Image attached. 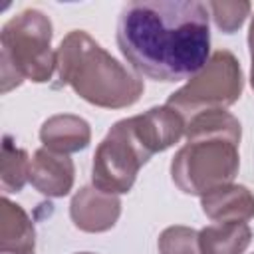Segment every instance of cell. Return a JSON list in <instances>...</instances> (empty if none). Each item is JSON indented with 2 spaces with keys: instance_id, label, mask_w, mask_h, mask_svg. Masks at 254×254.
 I'll list each match as a JSON object with an SVG mask.
<instances>
[{
  "instance_id": "obj_1",
  "label": "cell",
  "mask_w": 254,
  "mask_h": 254,
  "mask_svg": "<svg viewBox=\"0 0 254 254\" xmlns=\"http://www.w3.org/2000/svg\"><path fill=\"white\" fill-rule=\"evenodd\" d=\"M208 8L198 0H139L123 6L117 46L139 75L181 81L210 58Z\"/></svg>"
},
{
  "instance_id": "obj_2",
  "label": "cell",
  "mask_w": 254,
  "mask_h": 254,
  "mask_svg": "<svg viewBox=\"0 0 254 254\" xmlns=\"http://www.w3.org/2000/svg\"><path fill=\"white\" fill-rule=\"evenodd\" d=\"M242 125L226 109L202 111L187 119V143L171 161V179L185 194L202 196L230 185L240 169Z\"/></svg>"
},
{
  "instance_id": "obj_3",
  "label": "cell",
  "mask_w": 254,
  "mask_h": 254,
  "mask_svg": "<svg viewBox=\"0 0 254 254\" xmlns=\"http://www.w3.org/2000/svg\"><path fill=\"white\" fill-rule=\"evenodd\" d=\"M58 77L83 101L101 109L131 107L145 91L141 75L115 60L83 30H71L60 42Z\"/></svg>"
},
{
  "instance_id": "obj_4",
  "label": "cell",
  "mask_w": 254,
  "mask_h": 254,
  "mask_svg": "<svg viewBox=\"0 0 254 254\" xmlns=\"http://www.w3.org/2000/svg\"><path fill=\"white\" fill-rule=\"evenodd\" d=\"M52 20L36 8L12 16L0 32V81L2 93L24 81L46 83L58 69V50L52 48Z\"/></svg>"
},
{
  "instance_id": "obj_5",
  "label": "cell",
  "mask_w": 254,
  "mask_h": 254,
  "mask_svg": "<svg viewBox=\"0 0 254 254\" xmlns=\"http://www.w3.org/2000/svg\"><path fill=\"white\" fill-rule=\"evenodd\" d=\"M242 89L244 75L238 58L228 50H216L198 73L169 95L167 105L177 109L185 119H190L202 111L234 105L240 99Z\"/></svg>"
},
{
  "instance_id": "obj_6",
  "label": "cell",
  "mask_w": 254,
  "mask_h": 254,
  "mask_svg": "<svg viewBox=\"0 0 254 254\" xmlns=\"http://www.w3.org/2000/svg\"><path fill=\"white\" fill-rule=\"evenodd\" d=\"M151 157L139 145L129 117L111 125L97 145L91 165V185L109 194H125L133 189L139 169Z\"/></svg>"
},
{
  "instance_id": "obj_7",
  "label": "cell",
  "mask_w": 254,
  "mask_h": 254,
  "mask_svg": "<svg viewBox=\"0 0 254 254\" xmlns=\"http://www.w3.org/2000/svg\"><path fill=\"white\" fill-rule=\"evenodd\" d=\"M129 123L139 145L149 157H153L155 153H163L179 143L187 131V119L167 103L151 107L141 115L129 117Z\"/></svg>"
},
{
  "instance_id": "obj_8",
  "label": "cell",
  "mask_w": 254,
  "mask_h": 254,
  "mask_svg": "<svg viewBox=\"0 0 254 254\" xmlns=\"http://www.w3.org/2000/svg\"><path fill=\"white\" fill-rule=\"evenodd\" d=\"M119 214H121L119 196L103 192L93 185L81 187L69 202L71 222L75 224V228L89 234L111 230L119 220Z\"/></svg>"
},
{
  "instance_id": "obj_9",
  "label": "cell",
  "mask_w": 254,
  "mask_h": 254,
  "mask_svg": "<svg viewBox=\"0 0 254 254\" xmlns=\"http://www.w3.org/2000/svg\"><path fill=\"white\" fill-rule=\"evenodd\" d=\"M75 179V167L69 155L56 153L52 149H38L30 163V183L32 187L52 198L65 196Z\"/></svg>"
},
{
  "instance_id": "obj_10",
  "label": "cell",
  "mask_w": 254,
  "mask_h": 254,
  "mask_svg": "<svg viewBox=\"0 0 254 254\" xmlns=\"http://www.w3.org/2000/svg\"><path fill=\"white\" fill-rule=\"evenodd\" d=\"M200 206L212 222H248L254 218V194L244 185H224L200 196Z\"/></svg>"
},
{
  "instance_id": "obj_11",
  "label": "cell",
  "mask_w": 254,
  "mask_h": 254,
  "mask_svg": "<svg viewBox=\"0 0 254 254\" xmlns=\"http://www.w3.org/2000/svg\"><path fill=\"white\" fill-rule=\"evenodd\" d=\"M40 141L46 149H52L56 153H77L91 143V127L79 115L58 113L42 123Z\"/></svg>"
},
{
  "instance_id": "obj_12",
  "label": "cell",
  "mask_w": 254,
  "mask_h": 254,
  "mask_svg": "<svg viewBox=\"0 0 254 254\" xmlns=\"http://www.w3.org/2000/svg\"><path fill=\"white\" fill-rule=\"evenodd\" d=\"M36 248V228L28 212L2 198L0 202V250L2 254H34Z\"/></svg>"
},
{
  "instance_id": "obj_13",
  "label": "cell",
  "mask_w": 254,
  "mask_h": 254,
  "mask_svg": "<svg viewBox=\"0 0 254 254\" xmlns=\"http://www.w3.org/2000/svg\"><path fill=\"white\" fill-rule=\"evenodd\" d=\"M202 254H244L252 242L246 222H212L198 230Z\"/></svg>"
},
{
  "instance_id": "obj_14",
  "label": "cell",
  "mask_w": 254,
  "mask_h": 254,
  "mask_svg": "<svg viewBox=\"0 0 254 254\" xmlns=\"http://www.w3.org/2000/svg\"><path fill=\"white\" fill-rule=\"evenodd\" d=\"M30 159L24 149H20L10 135L2 143V169H0V187L4 194L20 192L30 181Z\"/></svg>"
},
{
  "instance_id": "obj_15",
  "label": "cell",
  "mask_w": 254,
  "mask_h": 254,
  "mask_svg": "<svg viewBox=\"0 0 254 254\" xmlns=\"http://www.w3.org/2000/svg\"><path fill=\"white\" fill-rule=\"evenodd\" d=\"M206 8L220 32L234 34L250 16L252 4L248 0H212L206 2Z\"/></svg>"
},
{
  "instance_id": "obj_16",
  "label": "cell",
  "mask_w": 254,
  "mask_h": 254,
  "mask_svg": "<svg viewBox=\"0 0 254 254\" xmlns=\"http://www.w3.org/2000/svg\"><path fill=\"white\" fill-rule=\"evenodd\" d=\"M159 252L161 254H202L198 230L190 226H169L159 236Z\"/></svg>"
},
{
  "instance_id": "obj_17",
  "label": "cell",
  "mask_w": 254,
  "mask_h": 254,
  "mask_svg": "<svg viewBox=\"0 0 254 254\" xmlns=\"http://www.w3.org/2000/svg\"><path fill=\"white\" fill-rule=\"evenodd\" d=\"M250 62H252V67H250V85L254 89V50H250Z\"/></svg>"
},
{
  "instance_id": "obj_18",
  "label": "cell",
  "mask_w": 254,
  "mask_h": 254,
  "mask_svg": "<svg viewBox=\"0 0 254 254\" xmlns=\"http://www.w3.org/2000/svg\"><path fill=\"white\" fill-rule=\"evenodd\" d=\"M75 254H95V252H75Z\"/></svg>"
}]
</instances>
